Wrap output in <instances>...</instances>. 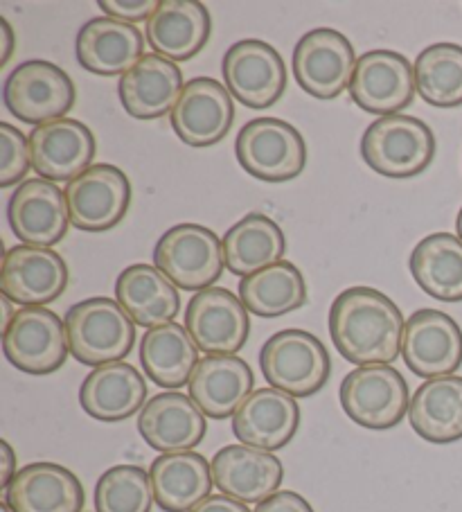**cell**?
I'll list each match as a JSON object with an SVG mask.
<instances>
[{
  "label": "cell",
  "instance_id": "1",
  "mask_svg": "<svg viewBox=\"0 0 462 512\" xmlns=\"http://www.w3.org/2000/svg\"><path fill=\"white\" fill-rule=\"evenodd\" d=\"M404 328L399 307L379 289L350 287L332 303L330 337L350 364H393L402 355Z\"/></svg>",
  "mask_w": 462,
  "mask_h": 512
},
{
  "label": "cell",
  "instance_id": "2",
  "mask_svg": "<svg viewBox=\"0 0 462 512\" xmlns=\"http://www.w3.org/2000/svg\"><path fill=\"white\" fill-rule=\"evenodd\" d=\"M64 323L70 355L86 366L100 368L122 361L136 343V323L118 300L104 296L70 307Z\"/></svg>",
  "mask_w": 462,
  "mask_h": 512
},
{
  "label": "cell",
  "instance_id": "3",
  "mask_svg": "<svg viewBox=\"0 0 462 512\" xmlns=\"http://www.w3.org/2000/svg\"><path fill=\"white\" fill-rule=\"evenodd\" d=\"M361 158L388 179H411L433 163L435 136L426 122L413 116L377 118L361 138Z\"/></svg>",
  "mask_w": 462,
  "mask_h": 512
},
{
  "label": "cell",
  "instance_id": "4",
  "mask_svg": "<svg viewBox=\"0 0 462 512\" xmlns=\"http://www.w3.org/2000/svg\"><path fill=\"white\" fill-rule=\"evenodd\" d=\"M260 368L273 388L291 397L321 391L332 373L330 352L323 341L305 330H282L264 343Z\"/></svg>",
  "mask_w": 462,
  "mask_h": 512
},
{
  "label": "cell",
  "instance_id": "5",
  "mask_svg": "<svg viewBox=\"0 0 462 512\" xmlns=\"http://www.w3.org/2000/svg\"><path fill=\"white\" fill-rule=\"evenodd\" d=\"M154 264L176 287L199 294L224 273V240L201 224L172 226L156 242Z\"/></svg>",
  "mask_w": 462,
  "mask_h": 512
},
{
  "label": "cell",
  "instance_id": "6",
  "mask_svg": "<svg viewBox=\"0 0 462 512\" xmlns=\"http://www.w3.org/2000/svg\"><path fill=\"white\" fill-rule=\"evenodd\" d=\"M235 154L248 174L266 183L296 179L307 165L305 138L280 118L246 122L237 136Z\"/></svg>",
  "mask_w": 462,
  "mask_h": 512
},
{
  "label": "cell",
  "instance_id": "7",
  "mask_svg": "<svg viewBox=\"0 0 462 512\" xmlns=\"http://www.w3.org/2000/svg\"><path fill=\"white\" fill-rule=\"evenodd\" d=\"M75 84L64 68L50 61H23L5 79L3 100L7 111L28 125L66 118L75 107Z\"/></svg>",
  "mask_w": 462,
  "mask_h": 512
},
{
  "label": "cell",
  "instance_id": "8",
  "mask_svg": "<svg viewBox=\"0 0 462 512\" xmlns=\"http://www.w3.org/2000/svg\"><path fill=\"white\" fill-rule=\"evenodd\" d=\"M341 406L352 422L384 431L393 429L408 413V384L393 366H359L345 375Z\"/></svg>",
  "mask_w": 462,
  "mask_h": 512
},
{
  "label": "cell",
  "instance_id": "9",
  "mask_svg": "<svg viewBox=\"0 0 462 512\" xmlns=\"http://www.w3.org/2000/svg\"><path fill=\"white\" fill-rule=\"evenodd\" d=\"M291 66L293 77L307 95L316 100H334L350 88L357 55L339 30L316 28L296 43Z\"/></svg>",
  "mask_w": 462,
  "mask_h": 512
},
{
  "label": "cell",
  "instance_id": "10",
  "mask_svg": "<svg viewBox=\"0 0 462 512\" xmlns=\"http://www.w3.org/2000/svg\"><path fill=\"white\" fill-rule=\"evenodd\" d=\"M3 352L21 373H55L70 352L66 323L48 307H23L3 330Z\"/></svg>",
  "mask_w": 462,
  "mask_h": 512
},
{
  "label": "cell",
  "instance_id": "11",
  "mask_svg": "<svg viewBox=\"0 0 462 512\" xmlns=\"http://www.w3.org/2000/svg\"><path fill=\"white\" fill-rule=\"evenodd\" d=\"M70 224L86 233L118 226L131 206V183L120 167L91 165L66 185Z\"/></svg>",
  "mask_w": 462,
  "mask_h": 512
},
{
  "label": "cell",
  "instance_id": "12",
  "mask_svg": "<svg viewBox=\"0 0 462 512\" xmlns=\"http://www.w3.org/2000/svg\"><path fill=\"white\" fill-rule=\"evenodd\" d=\"M228 93L248 109H266L284 95L287 66L271 43L244 39L230 46L221 61Z\"/></svg>",
  "mask_w": 462,
  "mask_h": 512
},
{
  "label": "cell",
  "instance_id": "13",
  "mask_svg": "<svg viewBox=\"0 0 462 512\" xmlns=\"http://www.w3.org/2000/svg\"><path fill=\"white\" fill-rule=\"evenodd\" d=\"M185 330L208 357L237 355L251 334V319L242 298L230 289L210 287L190 298L185 310Z\"/></svg>",
  "mask_w": 462,
  "mask_h": 512
},
{
  "label": "cell",
  "instance_id": "14",
  "mask_svg": "<svg viewBox=\"0 0 462 512\" xmlns=\"http://www.w3.org/2000/svg\"><path fill=\"white\" fill-rule=\"evenodd\" d=\"M348 91L359 109L379 118L395 116L417 93L415 70L395 50H370L357 59Z\"/></svg>",
  "mask_w": 462,
  "mask_h": 512
},
{
  "label": "cell",
  "instance_id": "15",
  "mask_svg": "<svg viewBox=\"0 0 462 512\" xmlns=\"http://www.w3.org/2000/svg\"><path fill=\"white\" fill-rule=\"evenodd\" d=\"M402 357L417 377H449L462 366V330L440 310H417L404 328Z\"/></svg>",
  "mask_w": 462,
  "mask_h": 512
},
{
  "label": "cell",
  "instance_id": "16",
  "mask_svg": "<svg viewBox=\"0 0 462 512\" xmlns=\"http://www.w3.org/2000/svg\"><path fill=\"white\" fill-rule=\"evenodd\" d=\"M68 276V264L55 249L21 244L5 253L0 289L16 305L43 307L64 294Z\"/></svg>",
  "mask_w": 462,
  "mask_h": 512
},
{
  "label": "cell",
  "instance_id": "17",
  "mask_svg": "<svg viewBox=\"0 0 462 512\" xmlns=\"http://www.w3.org/2000/svg\"><path fill=\"white\" fill-rule=\"evenodd\" d=\"M172 129L185 145L210 147L233 127L235 102L224 84L212 77H194L170 113Z\"/></svg>",
  "mask_w": 462,
  "mask_h": 512
},
{
  "label": "cell",
  "instance_id": "18",
  "mask_svg": "<svg viewBox=\"0 0 462 512\" xmlns=\"http://www.w3.org/2000/svg\"><path fill=\"white\" fill-rule=\"evenodd\" d=\"M30 161L41 179L73 181L95 158V136L84 122L59 118L34 127L28 136Z\"/></svg>",
  "mask_w": 462,
  "mask_h": 512
},
{
  "label": "cell",
  "instance_id": "19",
  "mask_svg": "<svg viewBox=\"0 0 462 512\" xmlns=\"http://www.w3.org/2000/svg\"><path fill=\"white\" fill-rule=\"evenodd\" d=\"M7 222L23 244L50 249L68 233L66 192L46 179L23 181L7 203Z\"/></svg>",
  "mask_w": 462,
  "mask_h": 512
},
{
  "label": "cell",
  "instance_id": "20",
  "mask_svg": "<svg viewBox=\"0 0 462 512\" xmlns=\"http://www.w3.org/2000/svg\"><path fill=\"white\" fill-rule=\"evenodd\" d=\"M300 425L296 397L266 386L255 388L233 416V434L242 445L275 452L287 447Z\"/></svg>",
  "mask_w": 462,
  "mask_h": 512
},
{
  "label": "cell",
  "instance_id": "21",
  "mask_svg": "<svg viewBox=\"0 0 462 512\" xmlns=\"http://www.w3.org/2000/svg\"><path fill=\"white\" fill-rule=\"evenodd\" d=\"M206 429V413L179 391L151 397L138 416L140 436L161 454L192 452L206 436Z\"/></svg>",
  "mask_w": 462,
  "mask_h": 512
},
{
  "label": "cell",
  "instance_id": "22",
  "mask_svg": "<svg viewBox=\"0 0 462 512\" xmlns=\"http://www.w3.org/2000/svg\"><path fill=\"white\" fill-rule=\"evenodd\" d=\"M210 467L217 490L242 503H262L273 497L284 476L278 456L248 445L219 449Z\"/></svg>",
  "mask_w": 462,
  "mask_h": 512
},
{
  "label": "cell",
  "instance_id": "23",
  "mask_svg": "<svg viewBox=\"0 0 462 512\" xmlns=\"http://www.w3.org/2000/svg\"><path fill=\"white\" fill-rule=\"evenodd\" d=\"M212 21L197 0H163L149 16L145 39L154 55L170 61H190L206 48Z\"/></svg>",
  "mask_w": 462,
  "mask_h": 512
},
{
  "label": "cell",
  "instance_id": "24",
  "mask_svg": "<svg viewBox=\"0 0 462 512\" xmlns=\"http://www.w3.org/2000/svg\"><path fill=\"white\" fill-rule=\"evenodd\" d=\"M84 499L77 476L48 461L21 467L5 490V503L14 512H79Z\"/></svg>",
  "mask_w": 462,
  "mask_h": 512
},
{
  "label": "cell",
  "instance_id": "25",
  "mask_svg": "<svg viewBox=\"0 0 462 512\" xmlns=\"http://www.w3.org/2000/svg\"><path fill=\"white\" fill-rule=\"evenodd\" d=\"M183 73L174 61L145 55L120 77L118 93L124 111L136 120H156L172 113L183 93Z\"/></svg>",
  "mask_w": 462,
  "mask_h": 512
},
{
  "label": "cell",
  "instance_id": "26",
  "mask_svg": "<svg viewBox=\"0 0 462 512\" xmlns=\"http://www.w3.org/2000/svg\"><path fill=\"white\" fill-rule=\"evenodd\" d=\"M145 37L136 25L102 16L91 19L77 34L75 55L79 66L95 75H124L145 57Z\"/></svg>",
  "mask_w": 462,
  "mask_h": 512
},
{
  "label": "cell",
  "instance_id": "27",
  "mask_svg": "<svg viewBox=\"0 0 462 512\" xmlns=\"http://www.w3.org/2000/svg\"><path fill=\"white\" fill-rule=\"evenodd\" d=\"M255 375L237 355L203 357L190 379V397L208 418L226 420L235 416L253 393Z\"/></svg>",
  "mask_w": 462,
  "mask_h": 512
},
{
  "label": "cell",
  "instance_id": "28",
  "mask_svg": "<svg viewBox=\"0 0 462 512\" xmlns=\"http://www.w3.org/2000/svg\"><path fill=\"white\" fill-rule=\"evenodd\" d=\"M147 384L136 368L124 361L91 370L79 388V404L100 422H122L145 409Z\"/></svg>",
  "mask_w": 462,
  "mask_h": 512
},
{
  "label": "cell",
  "instance_id": "29",
  "mask_svg": "<svg viewBox=\"0 0 462 512\" xmlns=\"http://www.w3.org/2000/svg\"><path fill=\"white\" fill-rule=\"evenodd\" d=\"M115 300L133 323L142 328L174 323L181 310V296L174 282L154 264H131L115 280Z\"/></svg>",
  "mask_w": 462,
  "mask_h": 512
},
{
  "label": "cell",
  "instance_id": "30",
  "mask_svg": "<svg viewBox=\"0 0 462 512\" xmlns=\"http://www.w3.org/2000/svg\"><path fill=\"white\" fill-rule=\"evenodd\" d=\"M154 499L165 512H190L210 497L212 467L197 452L161 454L149 467Z\"/></svg>",
  "mask_w": 462,
  "mask_h": 512
},
{
  "label": "cell",
  "instance_id": "31",
  "mask_svg": "<svg viewBox=\"0 0 462 512\" xmlns=\"http://www.w3.org/2000/svg\"><path fill=\"white\" fill-rule=\"evenodd\" d=\"M408 420L426 443L449 445L462 438V377L449 375L424 382L411 397Z\"/></svg>",
  "mask_w": 462,
  "mask_h": 512
},
{
  "label": "cell",
  "instance_id": "32",
  "mask_svg": "<svg viewBox=\"0 0 462 512\" xmlns=\"http://www.w3.org/2000/svg\"><path fill=\"white\" fill-rule=\"evenodd\" d=\"M140 361L151 382L174 391L190 384L194 368L199 366V348L183 325L165 323L145 332Z\"/></svg>",
  "mask_w": 462,
  "mask_h": 512
},
{
  "label": "cell",
  "instance_id": "33",
  "mask_svg": "<svg viewBox=\"0 0 462 512\" xmlns=\"http://www.w3.org/2000/svg\"><path fill=\"white\" fill-rule=\"evenodd\" d=\"M422 291L442 303L462 300V240L451 233L426 235L408 260Z\"/></svg>",
  "mask_w": 462,
  "mask_h": 512
},
{
  "label": "cell",
  "instance_id": "34",
  "mask_svg": "<svg viewBox=\"0 0 462 512\" xmlns=\"http://www.w3.org/2000/svg\"><path fill=\"white\" fill-rule=\"evenodd\" d=\"M287 251L282 228L269 215L251 213L239 219L224 235L226 267L239 278L253 276L280 262Z\"/></svg>",
  "mask_w": 462,
  "mask_h": 512
},
{
  "label": "cell",
  "instance_id": "35",
  "mask_svg": "<svg viewBox=\"0 0 462 512\" xmlns=\"http://www.w3.org/2000/svg\"><path fill=\"white\" fill-rule=\"evenodd\" d=\"M307 282L293 262L280 260L239 282V298L260 319H278L307 303Z\"/></svg>",
  "mask_w": 462,
  "mask_h": 512
},
{
  "label": "cell",
  "instance_id": "36",
  "mask_svg": "<svg viewBox=\"0 0 462 512\" xmlns=\"http://www.w3.org/2000/svg\"><path fill=\"white\" fill-rule=\"evenodd\" d=\"M415 88L426 104L440 109L462 104V46L433 43L415 59Z\"/></svg>",
  "mask_w": 462,
  "mask_h": 512
},
{
  "label": "cell",
  "instance_id": "37",
  "mask_svg": "<svg viewBox=\"0 0 462 512\" xmlns=\"http://www.w3.org/2000/svg\"><path fill=\"white\" fill-rule=\"evenodd\" d=\"M154 501L149 472L138 465H115L95 485L97 512H151Z\"/></svg>",
  "mask_w": 462,
  "mask_h": 512
},
{
  "label": "cell",
  "instance_id": "38",
  "mask_svg": "<svg viewBox=\"0 0 462 512\" xmlns=\"http://www.w3.org/2000/svg\"><path fill=\"white\" fill-rule=\"evenodd\" d=\"M0 145H3V165H0V188H12L28 174L30 145L19 129L10 122L0 125Z\"/></svg>",
  "mask_w": 462,
  "mask_h": 512
},
{
  "label": "cell",
  "instance_id": "39",
  "mask_svg": "<svg viewBox=\"0 0 462 512\" xmlns=\"http://www.w3.org/2000/svg\"><path fill=\"white\" fill-rule=\"evenodd\" d=\"M158 3L154 0H100V10L106 12L109 19L122 21V23H138L149 21V16L156 12Z\"/></svg>",
  "mask_w": 462,
  "mask_h": 512
},
{
  "label": "cell",
  "instance_id": "40",
  "mask_svg": "<svg viewBox=\"0 0 462 512\" xmlns=\"http://www.w3.org/2000/svg\"><path fill=\"white\" fill-rule=\"evenodd\" d=\"M255 512H314V508L309 506V501L305 497H300L298 492L284 490L275 492L273 497L262 503H257Z\"/></svg>",
  "mask_w": 462,
  "mask_h": 512
},
{
  "label": "cell",
  "instance_id": "41",
  "mask_svg": "<svg viewBox=\"0 0 462 512\" xmlns=\"http://www.w3.org/2000/svg\"><path fill=\"white\" fill-rule=\"evenodd\" d=\"M190 512H251L246 508V503L235 501L226 497V494H210L206 501H201L197 508Z\"/></svg>",
  "mask_w": 462,
  "mask_h": 512
},
{
  "label": "cell",
  "instance_id": "42",
  "mask_svg": "<svg viewBox=\"0 0 462 512\" xmlns=\"http://www.w3.org/2000/svg\"><path fill=\"white\" fill-rule=\"evenodd\" d=\"M0 452H3V474H0V488L7 490V485L12 483L14 474L19 472V470H16L14 449H12L10 443H7V440H3V443H0Z\"/></svg>",
  "mask_w": 462,
  "mask_h": 512
},
{
  "label": "cell",
  "instance_id": "43",
  "mask_svg": "<svg viewBox=\"0 0 462 512\" xmlns=\"http://www.w3.org/2000/svg\"><path fill=\"white\" fill-rule=\"evenodd\" d=\"M0 32H3V64H7V61H10V57H12V52H14V30H12V25H10V21L5 19H0Z\"/></svg>",
  "mask_w": 462,
  "mask_h": 512
},
{
  "label": "cell",
  "instance_id": "44",
  "mask_svg": "<svg viewBox=\"0 0 462 512\" xmlns=\"http://www.w3.org/2000/svg\"><path fill=\"white\" fill-rule=\"evenodd\" d=\"M456 231H458V237L462 240V208H460V213L456 217Z\"/></svg>",
  "mask_w": 462,
  "mask_h": 512
},
{
  "label": "cell",
  "instance_id": "45",
  "mask_svg": "<svg viewBox=\"0 0 462 512\" xmlns=\"http://www.w3.org/2000/svg\"><path fill=\"white\" fill-rule=\"evenodd\" d=\"M0 512H14V510L10 508V503H0Z\"/></svg>",
  "mask_w": 462,
  "mask_h": 512
}]
</instances>
